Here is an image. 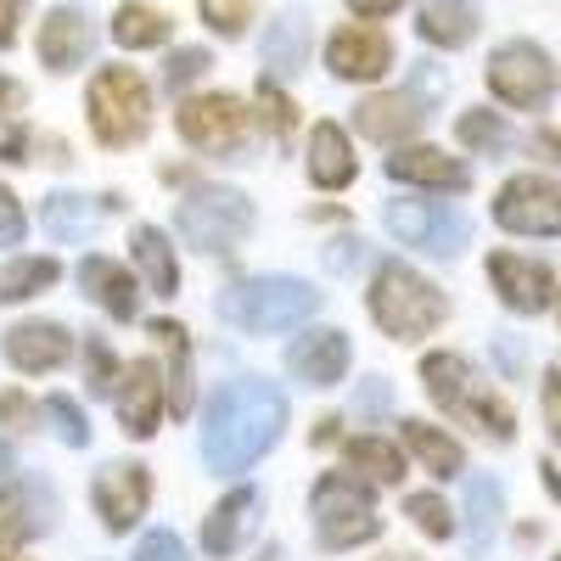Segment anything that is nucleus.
Here are the masks:
<instances>
[{
  "label": "nucleus",
  "mask_w": 561,
  "mask_h": 561,
  "mask_svg": "<svg viewBox=\"0 0 561 561\" xmlns=\"http://www.w3.org/2000/svg\"><path fill=\"white\" fill-rule=\"evenodd\" d=\"M280 427H287V393L275 382H225L203 415V460L214 472H248L253 460L275 449Z\"/></svg>",
  "instance_id": "f257e3e1"
},
{
  "label": "nucleus",
  "mask_w": 561,
  "mask_h": 561,
  "mask_svg": "<svg viewBox=\"0 0 561 561\" xmlns=\"http://www.w3.org/2000/svg\"><path fill=\"white\" fill-rule=\"evenodd\" d=\"M370 320H377L393 343H421L427 332H438V325L449 320V298L427 275H415L410 264L388 259L377 275H370Z\"/></svg>",
  "instance_id": "f03ea898"
},
{
  "label": "nucleus",
  "mask_w": 561,
  "mask_h": 561,
  "mask_svg": "<svg viewBox=\"0 0 561 561\" xmlns=\"http://www.w3.org/2000/svg\"><path fill=\"white\" fill-rule=\"evenodd\" d=\"M314 309H320V293L298 275H248V280L219 293V314L230 325H242V332H253V337L293 332V325H304Z\"/></svg>",
  "instance_id": "7ed1b4c3"
},
{
  "label": "nucleus",
  "mask_w": 561,
  "mask_h": 561,
  "mask_svg": "<svg viewBox=\"0 0 561 561\" xmlns=\"http://www.w3.org/2000/svg\"><path fill=\"white\" fill-rule=\"evenodd\" d=\"M359 472H325L314 483V528H320V550H354L365 539L382 534V517H377V500Z\"/></svg>",
  "instance_id": "20e7f679"
},
{
  "label": "nucleus",
  "mask_w": 561,
  "mask_h": 561,
  "mask_svg": "<svg viewBox=\"0 0 561 561\" xmlns=\"http://www.w3.org/2000/svg\"><path fill=\"white\" fill-rule=\"evenodd\" d=\"M84 107L102 147H135L152 129V90L140 84L135 68H96V79L84 90Z\"/></svg>",
  "instance_id": "39448f33"
},
{
  "label": "nucleus",
  "mask_w": 561,
  "mask_h": 561,
  "mask_svg": "<svg viewBox=\"0 0 561 561\" xmlns=\"http://www.w3.org/2000/svg\"><path fill=\"white\" fill-rule=\"evenodd\" d=\"M489 90L505 102V107H517V113H545L556 102V90H561V68L556 57L545 51V45L534 39H505L489 51V68H483Z\"/></svg>",
  "instance_id": "423d86ee"
},
{
  "label": "nucleus",
  "mask_w": 561,
  "mask_h": 561,
  "mask_svg": "<svg viewBox=\"0 0 561 561\" xmlns=\"http://www.w3.org/2000/svg\"><path fill=\"white\" fill-rule=\"evenodd\" d=\"M174 225H180L185 248H197V253H230L253 230V203L242 192H230V185H197V192L180 197Z\"/></svg>",
  "instance_id": "0eeeda50"
},
{
  "label": "nucleus",
  "mask_w": 561,
  "mask_h": 561,
  "mask_svg": "<svg viewBox=\"0 0 561 561\" xmlns=\"http://www.w3.org/2000/svg\"><path fill=\"white\" fill-rule=\"evenodd\" d=\"M388 230L404 242V248H421V253H433V259H455L466 248V237H472V225H466L460 208L449 203H427V197H399L388 203Z\"/></svg>",
  "instance_id": "6e6552de"
},
{
  "label": "nucleus",
  "mask_w": 561,
  "mask_h": 561,
  "mask_svg": "<svg viewBox=\"0 0 561 561\" xmlns=\"http://www.w3.org/2000/svg\"><path fill=\"white\" fill-rule=\"evenodd\" d=\"M494 225L511 237H561V180L511 174L494 192Z\"/></svg>",
  "instance_id": "1a4fd4ad"
},
{
  "label": "nucleus",
  "mask_w": 561,
  "mask_h": 561,
  "mask_svg": "<svg viewBox=\"0 0 561 561\" xmlns=\"http://www.w3.org/2000/svg\"><path fill=\"white\" fill-rule=\"evenodd\" d=\"M174 129H180L185 147L219 158V152H237L242 140H248V113H242V102L230 96V90H208V96L180 102Z\"/></svg>",
  "instance_id": "9d476101"
},
{
  "label": "nucleus",
  "mask_w": 561,
  "mask_h": 561,
  "mask_svg": "<svg viewBox=\"0 0 561 561\" xmlns=\"http://www.w3.org/2000/svg\"><path fill=\"white\" fill-rule=\"evenodd\" d=\"M152 500V472L135 460H113L96 472V483H90V505H96V517L107 523V534H129L140 523V511H147Z\"/></svg>",
  "instance_id": "9b49d317"
},
{
  "label": "nucleus",
  "mask_w": 561,
  "mask_h": 561,
  "mask_svg": "<svg viewBox=\"0 0 561 561\" xmlns=\"http://www.w3.org/2000/svg\"><path fill=\"white\" fill-rule=\"evenodd\" d=\"M489 280L511 314H545L556 304V275L539 259L523 253H489Z\"/></svg>",
  "instance_id": "f8f14e48"
},
{
  "label": "nucleus",
  "mask_w": 561,
  "mask_h": 561,
  "mask_svg": "<svg viewBox=\"0 0 561 561\" xmlns=\"http://www.w3.org/2000/svg\"><path fill=\"white\" fill-rule=\"evenodd\" d=\"M325 68L348 84H370L393 68V39L382 28H365V23H348L325 39Z\"/></svg>",
  "instance_id": "ddd939ff"
},
{
  "label": "nucleus",
  "mask_w": 561,
  "mask_h": 561,
  "mask_svg": "<svg viewBox=\"0 0 561 561\" xmlns=\"http://www.w3.org/2000/svg\"><path fill=\"white\" fill-rule=\"evenodd\" d=\"M421 124H427V107L410 90H382V96H365L354 107V129L377 140V147H404V140L421 135Z\"/></svg>",
  "instance_id": "4468645a"
},
{
  "label": "nucleus",
  "mask_w": 561,
  "mask_h": 561,
  "mask_svg": "<svg viewBox=\"0 0 561 561\" xmlns=\"http://www.w3.org/2000/svg\"><path fill=\"white\" fill-rule=\"evenodd\" d=\"M113 404H118L124 438H152L158 433V415H163V370L152 359L124 365V377L113 388Z\"/></svg>",
  "instance_id": "2eb2a0df"
},
{
  "label": "nucleus",
  "mask_w": 561,
  "mask_h": 561,
  "mask_svg": "<svg viewBox=\"0 0 561 561\" xmlns=\"http://www.w3.org/2000/svg\"><path fill=\"white\" fill-rule=\"evenodd\" d=\"M0 354H7V365L23 370V377H45V370H57L73 354V337L57 320H23L0 337Z\"/></svg>",
  "instance_id": "dca6fc26"
},
{
  "label": "nucleus",
  "mask_w": 561,
  "mask_h": 561,
  "mask_svg": "<svg viewBox=\"0 0 561 561\" xmlns=\"http://www.w3.org/2000/svg\"><path fill=\"white\" fill-rule=\"evenodd\" d=\"M96 51V23H90L79 7H57L39 23V62L51 73H73L84 68V57Z\"/></svg>",
  "instance_id": "f3484780"
},
{
  "label": "nucleus",
  "mask_w": 561,
  "mask_h": 561,
  "mask_svg": "<svg viewBox=\"0 0 561 561\" xmlns=\"http://www.w3.org/2000/svg\"><path fill=\"white\" fill-rule=\"evenodd\" d=\"M388 174L399 185H421V192H466V185H472V169L460 158H449L438 147H410V140L388 158Z\"/></svg>",
  "instance_id": "a211bd4d"
},
{
  "label": "nucleus",
  "mask_w": 561,
  "mask_h": 561,
  "mask_svg": "<svg viewBox=\"0 0 561 561\" xmlns=\"http://www.w3.org/2000/svg\"><path fill=\"white\" fill-rule=\"evenodd\" d=\"M348 359H354V348L343 332H309L287 348V370L304 388H337L348 377Z\"/></svg>",
  "instance_id": "6ab92c4d"
},
{
  "label": "nucleus",
  "mask_w": 561,
  "mask_h": 561,
  "mask_svg": "<svg viewBox=\"0 0 561 561\" xmlns=\"http://www.w3.org/2000/svg\"><path fill=\"white\" fill-rule=\"evenodd\" d=\"M259 505H264L259 489H248V483H242V489H230V494L214 505V517L203 523V550L219 556V561H225V556H237V550L253 539V528H259Z\"/></svg>",
  "instance_id": "aec40b11"
},
{
  "label": "nucleus",
  "mask_w": 561,
  "mask_h": 561,
  "mask_svg": "<svg viewBox=\"0 0 561 561\" xmlns=\"http://www.w3.org/2000/svg\"><path fill=\"white\" fill-rule=\"evenodd\" d=\"M483 28V12L478 0H421L415 7V34L438 45V51H460V45H472Z\"/></svg>",
  "instance_id": "412c9836"
},
{
  "label": "nucleus",
  "mask_w": 561,
  "mask_h": 561,
  "mask_svg": "<svg viewBox=\"0 0 561 561\" xmlns=\"http://www.w3.org/2000/svg\"><path fill=\"white\" fill-rule=\"evenodd\" d=\"M57 517V500L45 494L39 483H12V489H0V539L7 545H23L34 534H45Z\"/></svg>",
  "instance_id": "4be33fe9"
},
{
  "label": "nucleus",
  "mask_w": 561,
  "mask_h": 561,
  "mask_svg": "<svg viewBox=\"0 0 561 561\" xmlns=\"http://www.w3.org/2000/svg\"><path fill=\"white\" fill-rule=\"evenodd\" d=\"M79 287H84L90 304H102L113 320H135V314H140L135 275H129L124 264H113V259H84V264H79Z\"/></svg>",
  "instance_id": "5701e85b"
},
{
  "label": "nucleus",
  "mask_w": 561,
  "mask_h": 561,
  "mask_svg": "<svg viewBox=\"0 0 561 561\" xmlns=\"http://www.w3.org/2000/svg\"><path fill=\"white\" fill-rule=\"evenodd\" d=\"M359 163H354V147L348 135L337 124H314L309 135V180L320 185V192H343V185H354Z\"/></svg>",
  "instance_id": "b1692460"
},
{
  "label": "nucleus",
  "mask_w": 561,
  "mask_h": 561,
  "mask_svg": "<svg viewBox=\"0 0 561 561\" xmlns=\"http://www.w3.org/2000/svg\"><path fill=\"white\" fill-rule=\"evenodd\" d=\"M129 253H135V264H140L147 293H152V298H174L180 264H174V248H169L163 230H158V225H135V230H129Z\"/></svg>",
  "instance_id": "393cba45"
},
{
  "label": "nucleus",
  "mask_w": 561,
  "mask_h": 561,
  "mask_svg": "<svg viewBox=\"0 0 561 561\" xmlns=\"http://www.w3.org/2000/svg\"><path fill=\"white\" fill-rule=\"evenodd\" d=\"M113 208H118V197H102V208H96L90 197H73V192H62V197H45L39 219H45V230H51L57 242H84L90 230H96V225H102Z\"/></svg>",
  "instance_id": "a878e982"
},
{
  "label": "nucleus",
  "mask_w": 561,
  "mask_h": 561,
  "mask_svg": "<svg viewBox=\"0 0 561 561\" xmlns=\"http://www.w3.org/2000/svg\"><path fill=\"white\" fill-rule=\"evenodd\" d=\"M399 438H404V449L427 466L433 478H460L466 449H460L444 427H427V421H399Z\"/></svg>",
  "instance_id": "bb28decb"
},
{
  "label": "nucleus",
  "mask_w": 561,
  "mask_h": 561,
  "mask_svg": "<svg viewBox=\"0 0 561 561\" xmlns=\"http://www.w3.org/2000/svg\"><path fill=\"white\" fill-rule=\"evenodd\" d=\"M309 62V18L304 12H280L275 23H270V34H264V68L270 73H298Z\"/></svg>",
  "instance_id": "cd10ccee"
},
{
  "label": "nucleus",
  "mask_w": 561,
  "mask_h": 561,
  "mask_svg": "<svg viewBox=\"0 0 561 561\" xmlns=\"http://www.w3.org/2000/svg\"><path fill=\"white\" fill-rule=\"evenodd\" d=\"M455 415L472 421V427H478L483 438H494V444H511V438H517V410H511L489 382H478V377H472V388H466V399H460Z\"/></svg>",
  "instance_id": "c85d7f7f"
},
{
  "label": "nucleus",
  "mask_w": 561,
  "mask_h": 561,
  "mask_svg": "<svg viewBox=\"0 0 561 561\" xmlns=\"http://www.w3.org/2000/svg\"><path fill=\"white\" fill-rule=\"evenodd\" d=\"M147 332L169 348V410L185 421V410H192V343H185V325L180 320H152Z\"/></svg>",
  "instance_id": "c756f323"
},
{
  "label": "nucleus",
  "mask_w": 561,
  "mask_h": 561,
  "mask_svg": "<svg viewBox=\"0 0 561 561\" xmlns=\"http://www.w3.org/2000/svg\"><path fill=\"white\" fill-rule=\"evenodd\" d=\"M472 377H478V370L466 365L460 354H449V348H438V354L421 359V388H427L433 404L449 410V415L460 410V399H466V388H472Z\"/></svg>",
  "instance_id": "7c9ffc66"
},
{
  "label": "nucleus",
  "mask_w": 561,
  "mask_h": 561,
  "mask_svg": "<svg viewBox=\"0 0 561 561\" xmlns=\"http://www.w3.org/2000/svg\"><path fill=\"white\" fill-rule=\"evenodd\" d=\"M169 12L147 7V0H124V7L113 12V39L124 45V51H152V45L169 39Z\"/></svg>",
  "instance_id": "2f4dec72"
},
{
  "label": "nucleus",
  "mask_w": 561,
  "mask_h": 561,
  "mask_svg": "<svg viewBox=\"0 0 561 561\" xmlns=\"http://www.w3.org/2000/svg\"><path fill=\"white\" fill-rule=\"evenodd\" d=\"M343 466H348V472H359V478H370L377 489H393L404 478V455L393 444H382V438H370V433L343 444Z\"/></svg>",
  "instance_id": "473e14b6"
},
{
  "label": "nucleus",
  "mask_w": 561,
  "mask_h": 561,
  "mask_svg": "<svg viewBox=\"0 0 561 561\" xmlns=\"http://www.w3.org/2000/svg\"><path fill=\"white\" fill-rule=\"evenodd\" d=\"M57 275H62L57 259H12L7 270H0V298H7V304H28L39 293H51Z\"/></svg>",
  "instance_id": "72a5a7b5"
},
{
  "label": "nucleus",
  "mask_w": 561,
  "mask_h": 561,
  "mask_svg": "<svg viewBox=\"0 0 561 561\" xmlns=\"http://www.w3.org/2000/svg\"><path fill=\"white\" fill-rule=\"evenodd\" d=\"M494 528H500V483L494 478H472V489H466V534H472L478 556L489 550Z\"/></svg>",
  "instance_id": "f704fd0d"
},
{
  "label": "nucleus",
  "mask_w": 561,
  "mask_h": 561,
  "mask_svg": "<svg viewBox=\"0 0 561 561\" xmlns=\"http://www.w3.org/2000/svg\"><path fill=\"white\" fill-rule=\"evenodd\" d=\"M455 140H460V147H472V152H500L505 140H511V129H505L500 113L472 107V113H460V118H455Z\"/></svg>",
  "instance_id": "c9c22d12"
},
{
  "label": "nucleus",
  "mask_w": 561,
  "mask_h": 561,
  "mask_svg": "<svg viewBox=\"0 0 561 561\" xmlns=\"http://www.w3.org/2000/svg\"><path fill=\"white\" fill-rule=\"evenodd\" d=\"M259 124H264L275 140H287V135L298 129V102H293L275 79H259Z\"/></svg>",
  "instance_id": "e433bc0d"
},
{
  "label": "nucleus",
  "mask_w": 561,
  "mask_h": 561,
  "mask_svg": "<svg viewBox=\"0 0 561 561\" xmlns=\"http://www.w3.org/2000/svg\"><path fill=\"white\" fill-rule=\"evenodd\" d=\"M404 517L427 534V539H438V545L455 539V511H449L438 494H410V500H404Z\"/></svg>",
  "instance_id": "4c0bfd02"
},
{
  "label": "nucleus",
  "mask_w": 561,
  "mask_h": 561,
  "mask_svg": "<svg viewBox=\"0 0 561 561\" xmlns=\"http://www.w3.org/2000/svg\"><path fill=\"white\" fill-rule=\"evenodd\" d=\"M253 7H259V0H197L203 23H208L214 34H225V39H242V34H248Z\"/></svg>",
  "instance_id": "58836bf2"
},
{
  "label": "nucleus",
  "mask_w": 561,
  "mask_h": 561,
  "mask_svg": "<svg viewBox=\"0 0 561 561\" xmlns=\"http://www.w3.org/2000/svg\"><path fill=\"white\" fill-rule=\"evenodd\" d=\"M45 421H51V433H57L68 449H84V444H90V427H84V415H79L73 399L51 393V404H45Z\"/></svg>",
  "instance_id": "ea45409f"
},
{
  "label": "nucleus",
  "mask_w": 561,
  "mask_h": 561,
  "mask_svg": "<svg viewBox=\"0 0 561 561\" xmlns=\"http://www.w3.org/2000/svg\"><path fill=\"white\" fill-rule=\"evenodd\" d=\"M84 377H90V393H113L118 377H124V365H118V354H113L107 343L90 337V343H84Z\"/></svg>",
  "instance_id": "a19ab883"
},
{
  "label": "nucleus",
  "mask_w": 561,
  "mask_h": 561,
  "mask_svg": "<svg viewBox=\"0 0 561 561\" xmlns=\"http://www.w3.org/2000/svg\"><path fill=\"white\" fill-rule=\"evenodd\" d=\"M208 68H214V57L203 51V45H185V51H174V57H169V68H163V84H169L174 96H180V90L192 84V79H203Z\"/></svg>",
  "instance_id": "79ce46f5"
},
{
  "label": "nucleus",
  "mask_w": 561,
  "mask_h": 561,
  "mask_svg": "<svg viewBox=\"0 0 561 561\" xmlns=\"http://www.w3.org/2000/svg\"><path fill=\"white\" fill-rule=\"evenodd\" d=\"M539 404H545V427H550V438H556V449H561V365H550V370H545Z\"/></svg>",
  "instance_id": "37998d69"
},
{
  "label": "nucleus",
  "mask_w": 561,
  "mask_h": 561,
  "mask_svg": "<svg viewBox=\"0 0 561 561\" xmlns=\"http://www.w3.org/2000/svg\"><path fill=\"white\" fill-rule=\"evenodd\" d=\"M23 242V203L0 185V248H18Z\"/></svg>",
  "instance_id": "c03bdc74"
},
{
  "label": "nucleus",
  "mask_w": 561,
  "mask_h": 561,
  "mask_svg": "<svg viewBox=\"0 0 561 561\" xmlns=\"http://www.w3.org/2000/svg\"><path fill=\"white\" fill-rule=\"evenodd\" d=\"M135 561H185V550H180V539L174 534H147V539H140V550H135Z\"/></svg>",
  "instance_id": "a18cd8bd"
},
{
  "label": "nucleus",
  "mask_w": 561,
  "mask_h": 561,
  "mask_svg": "<svg viewBox=\"0 0 561 561\" xmlns=\"http://www.w3.org/2000/svg\"><path fill=\"white\" fill-rule=\"evenodd\" d=\"M7 421H12V433H23L28 421H34V404L23 393H7V399H0V427H7Z\"/></svg>",
  "instance_id": "49530a36"
},
{
  "label": "nucleus",
  "mask_w": 561,
  "mask_h": 561,
  "mask_svg": "<svg viewBox=\"0 0 561 561\" xmlns=\"http://www.w3.org/2000/svg\"><path fill=\"white\" fill-rule=\"evenodd\" d=\"M528 152H534L539 163H561V129H534V135H528Z\"/></svg>",
  "instance_id": "de8ad7c7"
},
{
  "label": "nucleus",
  "mask_w": 561,
  "mask_h": 561,
  "mask_svg": "<svg viewBox=\"0 0 561 561\" xmlns=\"http://www.w3.org/2000/svg\"><path fill=\"white\" fill-rule=\"evenodd\" d=\"M18 23H23V0H0V51L18 39Z\"/></svg>",
  "instance_id": "09e8293b"
},
{
  "label": "nucleus",
  "mask_w": 561,
  "mask_h": 561,
  "mask_svg": "<svg viewBox=\"0 0 561 561\" xmlns=\"http://www.w3.org/2000/svg\"><path fill=\"white\" fill-rule=\"evenodd\" d=\"M399 7H404V0H348L354 18H393Z\"/></svg>",
  "instance_id": "8fccbe9b"
},
{
  "label": "nucleus",
  "mask_w": 561,
  "mask_h": 561,
  "mask_svg": "<svg viewBox=\"0 0 561 561\" xmlns=\"http://www.w3.org/2000/svg\"><path fill=\"white\" fill-rule=\"evenodd\" d=\"M18 107H23V84L18 79H0V124H7Z\"/></svg>",
  "instance_id": "3c124183"
},
{
  "label": "nucleus",
  "mask_w": 561,
  "mask_h": 561,
  "mask_svg": "<svg viewBox=\"0 0 561 561\" xmlns=\"http://www.w3.org/2000/svg\"><path fill=\"white\" fill-rule=\"evenodd\" d=\"M23 152H28V135L23 129H12L7 140H0V163H28Z\"/></svg>",
  "instance_id": "603ef678"
},
{
  "label": "nucleus",
  "mask_w": 561,
  "mask_h": 561,
  "mask_svg": "<svg viewBox=\"0 0 561 561\" xmlns=\"http://www.w3.org/2000/svg\"><path fill=\"white\" fill-rule=\"evenodd\" d=\"M337 427H343V421H314L309 444H314V449H320V444H337Z\"/></svg>",
  "instance_id": "864d4df0"
},
{
  "label": "nucleus",
  "mask_w": 561,
  "mask_h": 561,
  "mask_svg": "<svg viewBox=\"0 0 561 561\" xmlns=\"http://www.w3.org/2000/svg\"><path fill=\"white\" fill-rule=\"evenodd\" d=\"M539 472H545V489H550V494H556V500H561V472H556V466H550V460H545V466H539Z\"/></svg>",
  "instance_id": "5fc2aeb1"
},
{
  "label": "nucleus",
  "mask_w": 561,
  "mask_h": 561,
  "mask_svg": "<svg viewBox=\"0 0 561 561\" xmlns=\"http://www.w3.org/2000/svg\"><path fill=\"white\" fill-rule=\"evenodd\" d=\"M0 561H7V556H0Z\"/></svg>",
  "instance_id": "6e6d98bb"
},
{
  "label": "nucleus",
  "mask_w": 561,
  "mask_h": 561,
  "mask_svg": "<svg viewBox=\"0 0 561 561\" xmlns=\"http://www.w3.org/2000/svg\"><path fill=\"white\" fill-rule=\"evenodd\" d=\"M556 561H561V556H556Z\"/></svg>",
  "instance_id": "4d7b16f0"
}]
</instances>
